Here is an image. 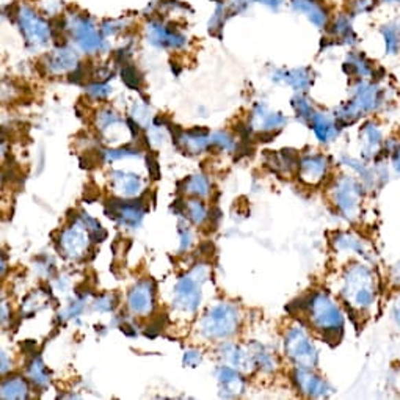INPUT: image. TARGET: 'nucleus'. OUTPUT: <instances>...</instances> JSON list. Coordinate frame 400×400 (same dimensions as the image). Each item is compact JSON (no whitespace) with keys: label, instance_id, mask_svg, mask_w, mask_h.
<instances>
[{"label":"nucleus","instance_id":"1","mask_svg":"<svg viewBox=\"0 0 400 400\" xmlns=\"http://www.w3.org/2000/svg\"><path fill=\"white\" fill-rule=\"evenodd\" d=\"M383 104V90L370 82H358L353 90V97L339 108L338 119L342 124H350L366 113L377 112Z\"/></svg>","mask_w":400,"mask_h":400},{"label":"nucleus","instance_id":"2","mask_svg":"<svg viewBox=\"0 0 400 400\" xmlns=\"http://www.w3.org/2000/svg\"><path fill=\"white\" fill-rule=\"evenodd\" d=\"M345 290H347V300L360 311L370 308L377 295L375 275L369 267L355 266L349 272Z\"/></svg>","mask_w":400,"mask_h":400},{"label":"nucleus","instance_id":"3","mask_svg":"<svg viewBox=\"0 0 400 400\" xmlns=\"http://www.w3.org/2000/svg\"><path fill=\"white\" fill-rule=\"evenodd\" d=\"M18 19L21 32L24 34L27 43H38V45H43V43H46L49 40V36H51V27H49L45 19L40 18V14L34 12V8L27 7V5L19 7Z\"/></svg>","mask_w":400,"mask_h":400},{"label":"nucleus","instance_id":"4","mask_svg":"<svg viewBox=\"0 0 400 400\" xmlns=\"http://www.w3.org/2000/svg\"><path fill=\"white\" fill-rule=\"evenodd\" d=\"M309 305L320 328H323L325 331L341 330L342 317L339 314L336 306H334L330 300L327 297H316L312 298Z\"/></svg>","mask_w":400,"mask_h":400},{"label":"nucleus","instance_id":"5","mask_svg":"<svg viewBox=\"0 0 400 400\" xmlns=\"http://www.w3.org/2000/svg\"><path fill=\"white\" fill-rule=\"evenodd\" d=\"M294 12L305 14L317 29H327L330 23V13L322 0H290Z\"/></svg>","mask_w":400,"mask_h":400},{"label":"nucleus","instance_id":"6","mask_svg":"<svg viewBox=\"0 0 400 400\" xmlns=\"http://www.w3.org/2000/svg\"><path fill=\"white\" fill-rule=\"evenodd\" d=\"M361 187L352 179H345L338 187V204L347 213V217L355 215L360 209Z\"/></svg>","mask_w":400,"mask_h":400},{"label":"nucleus","instance_id":"7","mask_svg":"<svg viewBox=\"0 0 400 400\" xmlns=\"http://www.w3.org/2000/svg\"><path fill=\"white\" fill-rule=\"evenodd\" d=\"M74 36L78 38V41L80 43V46L86 49V51H93V49H97L101 46V36L97 35V32L95 29V25L90 21L89 16L82 14L78 16L74 21Z\"/></svg>","mask_w":400,"mask_h":400},{"label":"nucleus","instance_id":"8","mask_svg":"<svg viewBox=\"0 0 400 400\" xmlns=\"http://www.w3.org/2000/svg\"><path fill=\"white\" fill-rule=\"evenodd\" d=\"M150 38L157 46L180 47L185 43V38L183 35H179L176 30L162 25L161 23H157V21H152L150 24Z\"/></svg>","mask_w":400,"mask_h":400},{"label":"nucleus","instance_id":"9","mask_svg":"<svg viewBox=\"0 0 400 400\" xmlns=\"http://www.w3.org/2000/svg\"><path fill=\"white\" fill-rule=\"evenodd\" d=\"M363 150L367 158H375L383 146V134L375 123H367L363 128Z\"/></svg>","mask_w":400,"mask_h":400},{"label":"nucleus","instance_id":"10","mask_svg":"<svg viewBox=\"0 0 400 400\" xmlns=\"http://www.w3.org/2000/svg\"><path fill=\"white\" fill-rule=\"evenodd\" d=\"M345 73H349L350 75H355L358 79H366L369 75L374 74V64L369 58H367L364 54L361 52H352L347 57V62L344 64Z\"/></svg>","mask_w":400,"mask_h":400},{"label":"nucleus","instance_id":"11","mask_svg":"<svg viewBox=\"0 0 400 400\" xmlns=\"http://www.w3.org/2000/svg\"><path fill=\"white\" fill-rule=\"evenodd\" d=\"M380 35L385 43L386 56H397L400 51V21H388L380 27Z\"/></svg>","mask_w":400,"mask_h":400},{"label":"nucleus","instance_id":"12","mask_svg":"<svg viewBox=\"0 0 400 400\" xmlns=\"http://www.w3.org/2000/svg\"><path fill=\"white\" fill-rule=\"evenodd\" d=\"M331 34L345 43H356V35L352 27V19H350L349 14L338 16V19L334 21V24H333Z\"/></svg>","mask_w":400,"mask_h":400},{"label":"nucleus","instance_id":"13","mask_svg":"<svg viewBox=\"0 0 400 400\" xmlns=\"http://www.w3.org/2000/svg\"><path fill=\"white\" fill-rule=\"evenodd\" d=\"M311 119H312V129H314V132L317 134V137H319L322 141L330 140L331 137L338 134L336 126L331 124L330 119H328L325 115L316 113V115H312Z\"/></svg>","mask_w":400,"mask_h":400},{"label":"nucleus","instance_id":"14","mask_svg":"<svg viewBox=\"0 0 400 400\" xmlns=\"http://www.w3.org/2000/svg\"><path fill=\"white\" fill-rule=\"evenodd\" d=\"M378 0H347V8L352 16L369 14L374 12Z\"/></svg>","mask_w":400,"mask_h":400},{"label":"nucleus","instance_id":"15","mask_svg":"<svg viewBox=\"0 0 400 400\" xmlns=\"http://www.w3.org/2000/svg\"><path fill=\"white\" fill-rule=\"evenodd\" d=\"M303 169L308 173V176H312V179L319 180L323 174H325V162L322 157H312L303 162Z\"/></svg>","mask_w":400,"mask_h":400},{"label":"nucleus","instance_id":"16","mask_svg":"<svg viewBox=\"0 0 400 400\" xmlns=\"http://www.w3.org/2000/svg\"><path fill=\"white\" fill-rule=\"evenodd\" d=\"M287 75V84H290L292 86H295L297 90H303L306 86H309L311 84V78L308 74V71L306 69H294L290 71V73L286 74Z\"/></svg>","mask_w":400,"mask_h":400},{"label":"nucleus","instance_id":"17","mask_svg":"<svg viewBox=\"0 0 400 400\" xmlns=\"http://www.w3.org/2000/svg\"><path fill=\"white\" fill-rule=\"evenodd\" d=\"M121 75H123V80H124V84L130 86V89H139L140 84H141V74L137 71L134 67H126L123 71H121Z\"/></svg>","mask_w":400,"mask_h":400},{"label":"nucleus","instance_id":"18","mask_svg":"<svg viewBox=\"0 0 400 400\" xmlns=\"http://www.w3.org/2000/svg\"><path fill=\"white\" fill-rule=\"evenodd\" d=\"M250 7V0H231L229 2V7H226L229 16L235 13H242L246 8Z\"/></svg>","mask_w":400,"mask_h":400},{"label":"nucleus","instance_id":"19","mask_svg":"<svg viewBox=\"0 0 400 400\" xmlns=\"http://www.w3.org/2000/svg\"><path fill=\"white\" fill-rule=\"evenodd\" d=\"M295 107H297V112L300 117H306V118H311V106L308 102H306L303 97H297V99H294Z\"/></svg>","mask_w":400,"mask_h":400},{"label":"nucleus","instance_id":"20","mask_svg":"<svg viewBox=\"0 0 400 400\" xmlns=\"http://www.w3.org/2000/svg\"><path fill=\"white\" fill-rule=\"evenodd\" d=\"M391 281L394 286L400 287V259L391 268Z\"/></svg>","mask_w":400,"mask_h":400},{"label":"nucleus","instance_id":"21","mask_svg":"<svg viewBox=\"0 0 400 400\" xmlns=\"http://www.w3.org/2000/svg\"><path fill=\"white\" fill-rule=\"evenodd\" d=\"M257 2L259 3H262V5H266V7H268V8H272V10H277L281 7V5L286 2V0H257Z\"/></svg>","mask_w":400,"mask_h":400},{"label":"nucleus","instance_id":"22","mask_svg":"<svg viewBox=\"0 0 400 400\" xmlns=\"http://www.w3.org/2000/svg\"><path fill=\"white\" fill-rule=\"evenodd\" d=\"M392 319L396 320L397 327L400 328V297H397V300L392 305Z\"/></svg>","mask_w":400,"mask_h":400},{"label":"nucleus","instance_id":"23","mask_svg":"<svg viewBox=\"0 0 400 400\" xmlns=\"http://www.w3.org/2000/svg\"><path fill=\"white\" fill-rule=\"evenodd\" d=\"M392 165L397 172H400V145H397L396 150L392 151Z\"/></svg>","mask_w":400,"mask_h":400},{"label":"nucleus","instance_id":"24","mask_svg":"<svg viewBox=\"0 0 400 400\" xmlns=\"http://www.w3.org/2000/svg\"><path fill=\"white\" fill-rule=\"evenodd\" d=\"M146 162L150 163V168H151V174H152V178L154 179H158V173H157V162L154 161V158H152L151 156L150 157H146Z\"/></svg>","mask_w":400,"mask_h":400},{"label":"nucleus","instance_id":"25","mask_svg":"<svg viewBox=\"0 0 400 400\" xmlns=\"http://www.w3.org/2000/svg\"><path fill=\"white\" fill-rule=\"evenodd\" d=\"M383 5H388V7H399L400 0H380Z\"/></svg>","mask_w":400,"mask_h":400}]
</instances>
